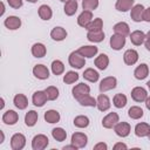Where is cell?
Returning <instances> with one entry per match:
<instances>
[{"label": "cell", "instance_id": "1", "mask_svg": "<svg viewBox=\"0 0 150 150\" xmlns=\"http://www.w3.org/2000/svg\"><path fill=\"white\" fill-rule=\"evenodd\" d=\"M68 61H69V64H70L73 68H76V69H81V68L86 64L84 57H83L77 50L70 53V55H69V57H68Z\"/></svg>", "mask_w": 150, "mask_h": 150}, {"label": "cell", "instance_id": "2", "mask_svg": "<svg viewBox=\"0 0 150 150\" xmlns=\"http://www.w3.org/2000/svg\"><path fill=\"white\" fill-rule=\"evenodd\" d=\"M71 93H73V96L79 101V100H81L82 97H84L86 95H89V93H90V88H89L88 84L79 83V84H76V86L73 88Z\"/></svg>", "mask_w": 150, "mask_h": 150}, {"label": "cell", "instance_id": "3", "mask_svg": "<svg viewBox=\"0 0 150 150\" xmlns=\"http://www.w3.org/2000/svg\"><path fill=\"white\" fill-rule=\"evenodd\" d=\"M48 137L46 135L39 134L36 136H34L33 141H32V148L34 150H43L45 148H47L48 145Z\"/></svg>", "mask_w": 150, "mask_h": 150}, {"label": "cell", "instance_id": "4", "mask_svg": "<svg viewBox=\"0 0 150 150\" xmlns=\"http://www.w3.org/2000/svg\"><path fill=\"white\" fill-rule=\"evenodd\" d=\"M26 145V137L22 134H14L11 138V148L13 150H21Z\"/></svg>", "mask_w": 150, "mask_h": 150}, {"label": "cell", "instance_id": "5", "mask_svg": "<svg viewBox=\"0 0 150 150\" xmlns=\"http://www.w3.org/2000/svg\"><path fill=\"white\" fill-rule=\"evenodd\" d=\"M87 142H88V137L83 132H74L71 135V144H74L77 149L84 148L87 145Z\"/></svg>", "mask_w": 150, "mask_h": 150}, {"label": "cell", "instance_id": "6", "mask_svg": "<svg viewBox=\"0 0 150 150\" xmlns=\"http://www.w3.org/2000/svg\"><path fill=\"white\" fill-rule=\"evenodd\" d=\"M117 84V80L114 77V76H108V77H104L101 82H100V91L101 93H104V91H108V90H111L116 87Z\"/></svg>", "mask_w": 150, "mask_h": 150}, {"label": "cell", "instance_id": "7", "mask_svg": "<svg viewBox=\"0 0 150 150\" xmlns=\"http://www.w3.org/2000/svg\"><path fill=\"white\" fill-rule=\"evenodd\" d=\"M118 120H120V117H118V115L116 112H109L107 116L103 117L102 125L104 128H107V129H111L118 123Z\"/></svg>", "mask_w": 150, "mask_h": 150}, {"label": "cell", "instance_id": "8", "mask_svg": "<svg viewBox=\"0 0 150 150\" xmlns=\"http://www.w3.org/2000/svg\"><path fill=\"white\" fill-rule=\"evenodd\" d=\"M114 130L116 132L117 136L120 137H127L129 134H130V130H131V127L129 123L127 122H118L115 127H114Z\"/></svg>", "mask_w": 150, "mask_h": 150}, {"label": "cell", "instance_id": "9", "mask_svg": "<svg viewBox=\"0 0 150 150\" xmlns=\"http://www.w3.org/2000/svg\"><path fill=\"white\" fill-rule=\"evenodd\" d=\"M131 97L136 102H145V100L148 97V93L142 87H135L131 90Z\"/></svg>", "mask_w": 150, "mask_h": 150}, {"label": "cell", "instance_id": "10", "mask_svg": "<svg viewBox=\"0 0 150 150\" xmlns=\"http://www.w3.org/2000/svg\"><path fill=\"white\" fill-rule=\"evenodd\" d=\"M125 45V36L120 34H114L110 38V47L115 50L122 49V47Z\"/></svg>", "mask_w": 150, "mask_h": 150}, {"label": "cell", "instance_id": "11", "mask_svg": "<svg viewBox=\"0 0 150 150\" xmlns=\"http://www.w3.org/2000/svg\"><path fill=\"white\" fill-rule=\"evenodd\" d=\"M143 14H144V7H143V5L138 4V5H135V6L131 8L130 18H131L135 22H141V21L143 20Z\"/></svg>", "mask_w": 150, "mask_h": 150}, {"label": "cell", "instance_id": "12", "mask_svg": "<svg viewBox=\"0 0 150 150\" xmlns=\"http://www.w3.org/2000/svg\"><path fill=\"white\" fill-rule=\"evenodd\" d=\"M33 74L35 77H38L40 80H47L49 77V70L43 64H36L33 68Z\"/></svg>", "mask_w": 150, "mask_h": 150}, {"label": "cell", "instance_id": "13", "mask_svg": "<svg viewBox=\"0 0 150 150\" xmlns=\"http://www.w3.org/2000/svg\"><path fill=\"white\" fill-rule=\"evenodd\" d=\"M91 21H93V13H91V11H83L79 15V18H77L79 26H81L83 28H86Z\"/></svg>", "mask_w": 150, "mask_h": 150}, {"label": "cell", "instance_id": "14", "mask_svg": "<svg viewBox=\"0 0 150 150\" xmlns=\"http://www.w3.org/2000/svg\"><path fill=\"white\" fill-rule=\"evenodd\" d=\"M47 95H46V93H45V90L43 91H41V90H38V91H35L34 94H33V97H32V101H33V104L35 105V107H42V105H45V103L47 102Z\"/></svg>", "mask_w": 150, "mask_h": 150}, {"label": "cell", "instance_id": "15", "mask_svg": "<svg viewBox=\"0 0 150 150\" xmlns=\"http://www.w3.org/2000/svg\"><path fill=\"white\" fill-rule=\"evenodd\" d=\"M123 60L125 62V64L128 66H132L137 62L138 60V53L135 50V49H128L125 50L124 55H123Z\"/></svg>", "mask_w": 150, "mask_h": 150}, {"label": "cell", "instance_id": "16", "mask_svg": "<svg viewBox=\"0 0 150 150\" xmlns=\"http://www.w3.org/2000/svg\"><path fill=\"white\" fill-rule=\"evenodd\" d=\"M4 25H5L8 29L14 30V29L20 28V26H21V20H20L18 16H15V15H11V16H7V18L5 19Z\"/></svg>", "mask_w": 150, "mask_h": 150}, {"label": "cell", "instance_id": "17", "mask_svg": "<svg viewBox=\"0 0 150 150\" xmlns=\"http://www.w3.org/2000/svg\"><path fill=\"white\" fill-rule=\"evenodd\" d=\"M77 52L83 56V57H94L96 54H97V52H98V49H97V47H95V46H82V47H80L79 49H77Z\"/></svg>", "mask_w": 150, "mask_h": 150}, {"label": "cell", "instance_id": "18", "mask_svg": "<svg viewBox=\"0 0 150 150\" xmlns=\"http://www.w3.org/2000/svg\"><path fill=\"white\" fill-rule=\"evenodd\" d=\"M19 120V115L18 112H15L14 110H7L4 115H2V122L5 124H9V125H13L18 122Z\"/></svg>", "mask_w": 150, "mask_h": 150}, {"label": "cell", "instance_id": "19", "mask_svg": "<svg viewBox=\"0 0 150 150\" xmlns=\"http://www.w3.org/2000/svg\"><path fill=\"white\" fill-rule=\"evenodd\" d=\"M96 101H97V105L96 107L98 108L100 111H105V110H108L110 108V100H109V97L107 95H104V94L98 95Z\"/></svg>", "mask_w": 150, "mask_h": 150}, {"label": "cell", "instance_id": "20", "mask_svg": "<svg viewBox=\"0 0 150 150\" xmlns=\"http://www.w3.org/2000/svg\"><path fill=\"white\" fill-rule=\"evenodd\" d=\"M130 41L135 46H141L145 41V34L142 30H135L130 34Z\"/></svg>", "mask_w": 150, "mask_h": 150}, {"label": "cell", "instance_id": "21", "mask_svg": "<svg viewBox=\"0 0 150 150\" xmlns=\"http://www.w3.org/2000/svg\"><path fill=\"white\" fill-rule=\"evenodd\" d=\"M13 103H14V105H15L18 109L22 110V109H26V108H27V105H28V100H27V97H26L23 94H16V95L14 96Z\"/></svg>", "mask_w": 150, "mask_h": 150}, {"label": "cell", "instance_id": "22", "mask_svg": "<svg viewBox=\"0 0 150 150\" xmlns=\"http://www.w3.org/2000/svg\"><path fill=\"white\" fill-rule=\"evenodd\" d=\"M148 74H149V67H148V64H145V63L139 64V66L135 69V71H134V75H135V77H136L137 80H144V79L148 76Z\"/></svg>", "mask_w": 150, "mask_h": 150}, {"label": "cell", "instance_id": "23", "mask_svg": "<svg viewBox=\"0 0 150 150\" xmlns=\"http://www.w3.org/2000/svg\"><path fill=\"white\" fill-rule=\"evenodd\" d=\"M115 7L118 12H127L134 7V0H117Z\"/></svg>", "mask_w": 150, "mask_h": 150}, {"label": "cell", "instance_id": "24", "mask_svg": "<svg viewBox=\"0 0 150 150\" xmlns=\"http://www.w3.org/2000/svg\"><path fill=\"white\" fill-rule=\"evenodd\" d=\"M50 36H52V39L55 40V41H62V40H64L66 36H67V32H66V29L62 28V27H55V28L50 32Z\"/></svg>", "mask_w": 150, "mask_h": 150}, {"label": "cell", "instance_id": "25", "mask_svg": "<svg viewBox=\"0 0 150 150\" xmlns=\"http://www.w3.org/2000/svg\"><path fill=\"white\" fill-rule=\"evenodd\" d=\"M150 132V125L148 123H138L135 127V134L138 137H144L148 136Z\"/></svg>", "mask_w": 150, "mask_h": 150}, {"label": "cell", "instance_id": "26", "mask_svg": "<svg viewBox=\"0 0 150 150\" xmlns=\"http://www.w3.org/2000/svg\"><path fill=\"white\" fill-rule=\"evenodd\" d=\"M114 32H115V34H120V35L127 36V35L130 33L129 25H128L127 22H117V23L114 26Z\"/></svg>", "mask_w": 150, "mask_h": 150}, {"label": "cell", "instance_id": "27", "mask_svg": "<svg viewBox=\"0 0 150 150\" xmlns=\"http://www.w3.org/2000/svg\"><path fill=\"white\" fill-rule=\"evenodd\" d=\"M47 53V49L45 47V45L42 43H34L32 47V54L35 57H43Z\"/></svg>", "mask_w": 150, "mask_h": 150}, {"label": "cell", "instance_id": "28", "mask_svg": "<svg viewBox=\"0 0 150 150\" xmlns=\"http://www.w3.org/2000/svg\"><path fill=\"white\" fill-rule=\"evenodd\" d=\"M108 64H109V57L105 54H100L95 59V66L101 70H104L108 67Z\"/></svg>", "mask_w": 150, "mask_h": 150}, {"label": "cell", "instance_id": "29", "mask_svg": "<svg viewBox=\"0 0 150 150\" xmlns=\"http://www.w3.org/2000/svg\"><path fill=\"white\" fill-rule=\"evenodd\" d=\"M64 13L69 16L74 15L77 11V1L76 0H69L67 2H64Z\"/></svg>", "mask_w": 150, "mask_h": 150}, {"label": "cell", "instance_id": "30", "mask_svg": "<svg viewBox=\"0 0 150 150\" xmlns=\"http://www.w3.org/2000/svg\"><path fill=\"white\" fill-rule=\"evenodd\" d=\"M38 13H39V16H40L42 20H49V19L52 18V15H53V12H52L50 7L47 6V5H41V6L39 7Z\"/></svg>", "mask_w": 150, "mask_h": 150}, {"label": "cell", "instance_id": "31", "mask_svg": "<svg viewBox=\"0 0 150 150\" xmlns=\"http://www.w3.org/2000/svg\"><path fill=\"white\" fill-rule=\"evenodd\" d=\"M87 39L90 42H101L104 40V33L102 30H96V32H88Z\"/></svg>", "mask_w": 150, "mask_h": 150}, {"label": "cell", "instance_id": "32", "mask_svg": "<svg viewBox=\"0 0 150 150\" xmlns=\"http://www.w3.org/2000/svg\"><path fill=\"white\" fill-rule=\"evenodd\" d=\"M38 112L34 110H29L25 116V123L27 127H34L38 121Z\"/></svg>", "mask_w": 150, "mask_h": 150}, {"label": "cell", "instance_id": "33", "mask_svg": "<svg viewBox=\"0 0 150 150\" xmlns=\"http://www.w3.org/2000/svg\"><path fill=\"white\" fill-rule=\"evenodd\" d=\"M102 27H103V21H102V19L96 18V19H94V20L86 27V29H87L88 32H96V30H102Z\"/></svg>", "mask_w": 150, "mask_h": 150}, {"label": "cell", "instance_id": "34", "mask_svg": "<svg viewBox=\"0 0 150 150\" xmlns=\"http://www.w3.org/2000/svg\"><path fill=\"white\" fill-rule=\"evenodd\" d=\"M83 77H84L87 81H89V82H96V81L98 80L100 75H98V73H97L96 70H94L93 68H88V69H86V70L83 71Z\"/></svg>", "mask_w": 150, "mask_h": 150}, {"label": "cell", "instance_id": "35", "mask_svg": "<svg viewBox=\"0 0 150 150\" xmlns=\"http://www.w3.org/2000/svg\"><path fill=\"white\" fill-rule=\"evenodd\" d=\"M45 120L48 123H57L60 121V114L56 110H48L45 112Z\"/></svg>", "mask_w": 150, "mask_h": 150}, {"label": "cell", "instance_id": "36", "mask_svg": "<svg viewBox=\"0 0 150 150\" xmlns=\"http://www.w3.org/2000/svg\"><path fill=\"white\" fill-rule=\"evenodd\" d=\"M52 136L54 137V139H56L57 142H63L67 137V132L64 129L62 128H54L52 130Z\"/></svg>", "mask_w": 150, "mask_h": 150}, {"label": "cell", "instance_id": "37", "mask_svg": "<svg viewBox=\"0 0 150 150\" xmlns=\"http://www.w3.org/2000/svg\"><path fill=\"white\" fill-rule=\"evenodd\" d=\"M112 103H114V105H115L116 108H123V107L127 104V96H125L124 94L118 93V94H116V95L114 96Z\"/></svg>", "mask_w": 150, "mask_h": 150}, {"label": "cell", "instance_id": "38", "mask_svg": "<svg viewBox=\"0 0 150 150\" xmlns=\"http://www.w3.org/2000/svg\"><path fill=\"white\" fill-rule=\"evenodd\" d=\"M128 115L132 120H138V118H141L143 116V109L137 107V105H134L128 110Z\"/></svg>", "mask_w": 150, "mask_h": 150}, {"label": "cell", "instance_id": "39", "mask_svg": "<svg viewBox=\"0 0 150 150\" xmlns=\"http://www.w3.org/2000/svg\"><path fill=\"white\" fill-rule=\"evenodd\" d=\"M74 125L77 128H87L89 125V118L87 116L80 115L74 118Z\"/></svg>", "mask_w": 150, "mask_h": 150}, {"label": "cell", "instance_id": "40", "mask_svg": "<svg viewBox=\"0 0 150 150\" xmlns=\"http://www.w3.org/2000/svg\"><path fill=\"white\" fill-rule=\"evenodd\" d=\"M52 71L54 75H61L64 71V66L60 60H55L52 62Z\"/></svg>", "mask_w": 150, "mask_h": 150}, {"label": "cell", "instance_id": "41", "mask_svg": "<svg viewBox=\"0 0 150 150\" xmlns=\"http://www.w3.org/2000/svg\"><path fill=\"white\" fill-rule=\"evenodd\" d=\"M45 93H46L47 98H48L49 101H54V100H56V98L59 97V89H57L56 87H53V86L47 87V88L45 89Z\"/></svg>", "mask_w": 150, "mask_h": 150}, {"label": "cell", "instance_id": "42", "mask_svg": "<svg viewBox=\"0 0 150 150\" xmlns=\"http://www.w3.org/2000/svg\"><path fill=\"white\" fill-rule=\"evenodd\" d=\"M79 103L81 105H84V107H96L97 105V101L94 97H91L90 95H86L84 97L79 100Z\"/></svg>", "mask_w": 150, "mask_h": 150}, {"label": "cell", "instance_id": "43", "mask_svg": "<svg viewBox=\"0 0 150 150\" xmlns=\"http://www.w3.org/2000/svg\"><path fill=\"white\" fill-rule=\"evenodd\" d=\"M79 80V74L75 73V71H68L64 76H63V82L67 83V84H71L74 82H76Z\"/></svg>", "mask_w": 150, "mask_h": 150}, {"label": "cell", "instance_id": "44", "mask_svg": "<svg viewBox=\"0 0 150 150\" xmlns=\"http://www.w3.org/2000/svg\"><path fill=\"white\" fill-rule=\"evenodd\" d=\"M98 6V0H83L82 7L84 11H94Z\"/></svg>", "mask_w": 150, "mask_h": 150}, {"label": "cell", "instance_id": "45", "mask_svg": "<svg viewBox=\"0 0 150 150\" xmlns=\"http://www.w3.org/2000/svg\"><path fill=\"white\" fill-rule=\"evenodd\" d=\"M7 2L13 8H20L22 6V0H7Z\"/></svg>", "mask_w": 150, "mask_h": 150}, {"label": "cell", "instance_id": "46", "mask_svg": "<svg viewBox=\"0 0 150 150\" xmlns=\"http://www.w3.org/2000/svg\"><path fill=\"white\" fill-rule=\"evenodd\" d=\"M107 144L101 142V143H97L96 145H94V150H107Z\"/></svg>", "mask_w": 150, "mask_h": 150}, {"label": "cell", "instance_id": "47", "mask_svg": "<svg viewBox=\"0 0 150 150\" xmlns=\"http://www.w3.org/2000/svg\"><path fill=\"white\" fill-rule=\"evenodd\" d=\"M143 20H144V21H146V22H150V7H148L146 9H144Z\"/></svg>", "mask_w": 150, "mask_h": 150}, {"label": "cell", "instance_id": "48", "mask_svg": "<svg viewBox=\"0 0 150 150\" xmlns=\"http://www.w3.org/2000/svg\"><path fill=\"white\" fill-rule=\"evenodd\" d=\"M128 146L124 144V143H116L114 145V150H118V149H127Z\"/></svg>", "mask_w": 150, "mask_h": 150}, {"label": "cell", "instance_id": "49", "mask_svg": "<svg viewBox=\"0 0 150 150\" xmlns=\"http://www.w3.org/2000/svg\"><path fill=\"white\" fill-rule=\"evenodd\" d=\"M62 149H63V150H76L77 148H76L74 144H71V145H66V146H63Z\"/></svg>", "mask_w": 150, "mask_h": 150}, {"label": "cell", "instance_id": "50", "mask_svg": "<svg viewBox=\"0 0 150 150\" xmlns=\"http://www.w3.org/2000/svg\"><path fill=\"white\" fill-rule=\"evenodd\" d=\"M144 46H145V48L150 52V40H145V41H144Z\"/></svg>", "mask_w": 150, "mask_h": 150}, {"label": "cell", "instance_id": "51", "mask_svg": "<svg viewBox=\"0 0 150 150\" xmlns=\"http://www.w3.org/2000/svg\"><path fill=\"white\" fill-rule=\"evenodd\" d=\"M145 105H146V108L150 110V96L146 97V100H145Z\"/></svg>", "mask_w": 150, "mask_h": 150}, {"label": "cell", "instance_id": "52", "mask_svg": "<svg viewBox=\"0 0 150 150\" xmlns=\"http://www.w3.org/2000/svg\"><path fill=\"white\" fill-rule=\"evenodd\" d=\"M145 40H150V30L145 34Z\"/></svg>", "mask_w": 150, "mask_h": 150}, {"label": "cell", "instance_id": "53", "mask_svg": "<svg viewBox=\"0 0 150 150\" xmlns=\"http://www.w3.org/2000/svg\"><path fill=\"white\" fill-rule=\"evenodd\" d=\"M1 8H2V11H1V13H0V14L2 15V14L5 13V6H4V4H1Z\"/></svg>", "mask_w": 150, "mask_h": 150}, {"label": "cell", "instance_id": "54", "mask_svg": "<svg viewBox=\"0 0 150 150\" xmlns=\"http://www.w3.org/2000/svg\"><path fill=\"white\" fill-rule=\"evenodd\" d=\"M1 132V141H0V143H2L4 142V138H5V136H4V132L2 131H0Z\"/></svg>", "mask_w": 150, "mask_h": 150}, {"label": "cell", "instance_id": "55", "mask_svg": "<svg viewBox=\"0 0 150 150\" xmlns=\"http://www.w3.org/2000/svg\"><path fill=\"white\" fill-rule=\"evenodd\" d=\"M4 105H5V103H4V98H1V108H4Z\"/></svg>", "mask_w": 150, "mask_h": 150}, {"label": "cell", "instance_id": "56", "mask_svg": "<svg viewBox=\"0 0 150 150\" xmlns=\"http://www.w3.org/2000/svg\"><path fill=\"white\" fill-rule=\"evenodd\" d=\"M27 1H28V2H32V4H34V2H36L38 0H27Z\"/></svg>", "mask_w": 150, "mask_h": 150}, {"label": "cell", "instance_id": "57", "mask_svg": "<svg viewBox=\"0 0 150 150\" xmlns=\"http://www.w3.org/2000/svg\"><path fill=\"white\" fill-rule=\"evenodd\" d=\"M146 86H148V88H149V90H150V80L146 82Z\"/></svg>", "mask_w": 150, "mask_h": 150}, {"label": "cell", "instance_id": "58", "mask_svg": "<svg viewBox=\"0 0 150 150\" xmlns=\"http://www.w3.org/2000/svg\"><path fill=\"white\" fill-rule=\"evenodd\" d=\"M60 1H62V2H67V1H69V0H60Z\"/></svg>", "mask_w": 150, "mask_h": 150}, {"label": "cell", "instance_id": "59", "mask_svg": "<svg viewBox=\"0 0 150 150\" xmlns=\"http://www.w3.org/2000/svg\"><path fill=\"white\" fill-rule=\"evenodd\" d=\"M148 137H149V139H150V132H149V135H148Z\"/></svg>", "mask_w": 150, "mask_h": 150}]
</instances>
